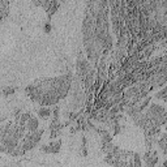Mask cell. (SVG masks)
Wrapping results in <instances>:
<instances>
[{
    "label": "cell",
    "mask_w": 167,
    "mask_h": 167,
    "mask_svg": "<svg viewBox=\"0 0 167 167\" xmlns=\"http://www.w3.org/2000/svg\"><path fill=\"white\" fill-rule=\"evenodd\" d=\"M30 124H32V121H30ZM33 124H37V121L33 120ZM30 128H32V129H35V125H33V127H30Z\"/></svg>",
    "instance_id": "cell-1"
}]
</instances>
